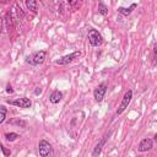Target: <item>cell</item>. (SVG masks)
Returning a JSON list of instances; mask_svg holds the SVG:
<instances>
[{"instance_id":"obj_1","label":"cell","mask_w":157,"mask_h":157,"mask_svg":"<svg viewBox=\"0 0 157 157\" xmlns=\"http://www.w3.org/2000/svg\"><path fill=\"white\" fill-rule=\"evenodd\" d=\"M38 152L40 157H53V147L47 140H40L38 144Z\"/></svg>"},{"instance_id":"obj_2","label":"cell","mask_w":157,"mask_h":157,"mask_svg":"<svg viewBox=\"0 0 157 157\" xmlns=\"http://www.w3.org/2000/svg\"><path fill=\"white\" fill-rule=\"evenodd\" d=\"M45 56H47V52L45 50H39V52H36L32 55L27 56L26 58V61L29 63V64H32V65H39V64H43L44 63Z\"/></svg>"},{"instance_id":"obj_3","label":"cell","mask_w":157,"mask_h":157,"mask_svg":"<svg viewBox=\"0 0 157 157\" xmlns=\"http://www.w3.org/2000/svg\"><path fill=\"white\" fill-rule=\"evenodd\" d=\"M87 38H88V42L92 47H99L103 43V37L97 29H90Z\"/></svg>"},{"instance_id":"obj_4","label":"cell","mask_w":157,"mask_h":157,"mask_svg":"<svg viewBox=\"0 0 157 157\" xmlns=\"http://www.w3.org/2000/svg\"><path fill=\"white\" fill-rule=\"evenodd\" d=\"M131 98H132V91L129 90V91L125 92V94H124L123 98H121V102H120V104H119V107H118V110H117V115L121 114V113L128 108V105H129Z\"/></svg>"},{"instance_id":"obj_5","label":"cell","mask_w":157,"mask_h":157,"mask_svg":"<svg viewBox=\"0 0 157 157\" xmlns=\"http://www.w3.org/2000/svg\"><path fill=\"white\" fill-rule=\"evenodd\" d=\"M80 55H81V52H78V50H77V52H74V53H71V54H67V55H65V56H63V58L55 60V64H56V65H67V64L72 63L75 59H77Z\"/></svg>"},{"instance_id":"obj_6","label":"cell","mask_w":157,"mask_h":157,"mask_svg":"<svg viewBox=\"0 0 157 157\" xmlns=\"http://www.w3.org/2000/svg\"><path fill=\"white\" fill-rule=\"evenodd\" d=\"M105 92H107V83H105V82L99 83V85L94 88V91H93V97H94L96 102H98V103L102 102L103 98H104Z\"/></svg>"},{"instance_id":"obj_7","label":"cell","mask_w":157,"mask_h":157,"mask_svg":"<svg viewBox=\"0 0 157 157\" xmlns=\"http://www.w3.org/2000/svg\"><path fill=\"white\" fill-rule=\"evenodd\" d=\"M7 103L12 104V105H16V107H20V108H29L32 105V102L29 98L27 97H22V98H17L15 101H7Z\"/></svg>"},{"instance_id":"obj_8","label":"cell","mask_w":157,"mask_h":157,"mask_svg":"<svg viewBox=\"0 0 157 157\" xmlns=\"http://www.w3.org/2000/svg\"><path fill=\"white\" fill-rule=\"evenodd\" d=\"M153 147V140L146 137V139H142L137 146V151L139 152H146V151H150L151 148Z\"/></svg>"},{"instance_id":"obj_9","label":"cell","mask_w":157,"mask_h":157,"mask_svg":"<svg viewBox=\"0 0 157 157\" xmlns=\"http://www.w3.org/2000/svg\"><path fill=\"white\" fill-rule=\"evenodd\" d=\"M109 135H110V132H109V134H105V135H104V136L98 141V144L94 146V148H93V151H92V157H98V156L101 155L102 148H103V146H104V144H105L107 139L109 137Z\"/></svg>"},{"instance_id":"obj_10","label":"cell","mask_w":157,"mask_h":157,"mask_svg":"<svg viewBox=\"0 0 157 157\" xmlns=\"http://www.w3.org/2000/svg\"><path fill=\"white\" fill-rule=\"evenodd\" d=\"M61 99H63V93H61L59 90L53 91V92H52V94L49 96V102H50V103H53V104L59 103Z\"/></svg>"},{"instance_id":"obj_11","label":"cell","mask_w":157,"mask_h":157,"mask_svg":"<svg viewBox=\"0 0 157 157\" xmlns=\"http://www.w3.org/2000/svg\"><path fill=\"white\" fill-rule=\"evenodd\" d=\"M136 6H137V4H131L130 7H119V9H118V12L121 13V15H124V16H129Z\"/></svg>"},{"instance_id":"obj_12","label":"cell","mask_w":157,"mask_h":157,"mask_svg":"<svg viewBox=\"0 0 157 157\" xmlns=\"http://www.w3.org/2000/svg\"><path fill=\"white\" fill-rule=\"evenodd\" d=\"M37 5H38V4H37L36 0H27V1H26L27 9L31 10L33 13H37V10H38V9H37Z\"/></svg>"},{"instance_id":"obj_13","label":"cell","mask_w":157,"mask_h":157,"mask_svg":"<svg viewBox=\"0 0 157 157\" xmlns=\"http://www.w3.org/2000/svg\"><path fill=\"white\" fill-rule=\"evenodd\" d=\"M6 114H7V109L5 108V105H0V124H2L5 121Z\"/></svg>"},{"instance_id":"obj_14","label":"cell","mask_w":157,"mask_h":157,"mask_svg":"<svg viewBox=\"0 0 157 157\" xmlns=\"http://www.w3.org/2000/svg\"><path fill=\"white\" fill-rule=\"evenodd\" d=\"M17 137H20V136H18V134H16V132H6V134H5V139H6L7 141H10V142L17 140Z\"/></svg>"},{"instance_id":"obj_15","label":"cell","mask_w":157,"mask_h":157,"mask_svg":"<svg viewBox=\"0 0 157 157\" xmlns=\"http://www.w3.org/2000/svg\"><path fill=\"white\" fill-rule=\"evenodd\" d=\"M98 12H99L101 15H103V16H105V15L108 13V7H107L102 1L98 4Z\"/></svg>"},{"instance_id":"obj_16","label":"cell","mask_w":157,"mask_h":157,"mask_svg":"<svg viewBox=\"0 0 157 157\" xmlns=\"http://www.w3.org/2000/svg\"><path fill=\"white\" fill-rule=\"evenodd\" d=\"M0 150L2 151V153H4V156H5V157H9V156L11 155V151H10L9 148H6L1 142H0Z\"/></svg>"},{"instance_id":"obj_17","label":"cell","mask_w":157,"mask_h":157,"mask_svg":"<svg viewBox=\"0 0 157 157\" xmlns=\"http://www.w3.org/2000/svg\"><path fill=\"white\" fill-rule=\"evenodd\" d=\"M6 92H7V93H13V90H12L11 85H7V87H6Z\"/></svg>"},{"instance_id":"obj_18","label":"cell","mask_w":157,"mask_h":157,"mask_svg":"<svg viewBox=\"0 0 157 157\" xmlns=\"http://www.w3.org/2000/svg\"><path fill=\"white\" fill-rule=\"evenodd\" d=\"M40 92H42V90H40V88H39V87H37V88H36V90H34V94H39V93H40Z\"/></svg>"},{"instance_id":"obj_19","label":"cell","mask_w":157,"mask_h":157,"mask_svg":"<svg viewBox=\"0 0 157 157\" xmlns=\"http://www.w3.org/2000/svg\"><path fill=\"white\" fill-rule=\"evenodd\" d=\"M1 32H2V18L0 17V34H1Z\"/></svg>"}]
</instances>
